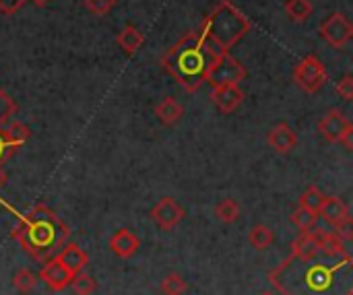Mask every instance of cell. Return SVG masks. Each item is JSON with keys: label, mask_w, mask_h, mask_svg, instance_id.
<instances>
[{"label": "cell", "mask_w": 353, "mask_h": 295, "mask_svg": "<svg viewBox=\"0 0 353 295\" xmlns=\"http://www.w3.org/2000/svg\"><path fill=\"white\" fill-rule=\"evenodd\" d=\"M68 225L46 205H35L12 232L21 248L39 263L50 261L68 240Z\"/></svg>", "instance_id": "6da1fadb"}, {"label": "cell", "mask_w": 353, "mask_h": 295, "mask_svg": "<svg viewBox=\"0 0 353 295\" xmlns=\"http://www.w3.org/2000/svg\"><path fill=\"white\" fill-rule=\"evenodd\" d=\"M252 23L248 17L236 8L230 0H221L213 6V10L205 17L203 27L199 31L201 45L209 58L230 52L248 31Z\"/></svg>", "instance_id": "7a4b0ae2"}, {"label": "cell", "mask_w": 353, "mask_h": 295, "mask_svg": "<svg viewBox=\"0 0 353 295\" xmlns=\"http://www.w3.org/2000/svg\"><path fill=\"white\" fill-rule=\"evenodd\" d=\"M209 56L205 54L201 45V35L196 31L184 33L172 48L165 50L161 56L163 70L180 83L188 93H194L205 83V70H207Z\"/></svg>", "instance_id": "3957f363"}, {"label": "cell", "mask_w": 353, "mask_h": 295, "mask_svg": "<svg viewBox=\"0 0 353 295\" xmlns=\"http://www.w3.org/2000/svg\"><path fill=\"white\" fill-rule=\"evenodd\" d=\"M296 261V258H294ZM302 267V277L298 281L275 283L288 295H339L335 289L337 275L352 271V254L345 256H316L314 261H296Z\"/></svg>", "instance_id": "277c9868"}, {"label": "cell", "mask_w": 353, "mask_h": 295, "mask_svg": "<svg viewBox=\"0 0 353 295\" xmlns=\"http://www.w3.org/2000/svg\"><path fill=\"white\" fill-rule=\"evenodd\" d=\"M244 79H246V66L238 58H234L230 52L209 58L207 70H205V83H209L211 87L240 85Z\"/></svg>", "instance_id": "5b68a950"}, {"label": "cell", "mask_w": 353, "mask_h": 295, "mask_svg": "<svg viewBox=\"0 0 353 295\" xmlns=\"http://www.w3.org/2000/svg\"><path fill=\"white\" fill-rule=\"evenodd\" d=\"M294 81L304 93H319L327 83V68L314 54L304 56L294 68Z\"/></svg>", "instance_id": "8992f818"}, {"label": "cell", "mask_w": 353, "mask_h": 295, "mask_svg": "<svg viewBox=\"0 0 353 295\" xmlns=\"http://www.w3.org/2000/svg\"><path fill=\"white\" fill-rule=\"evenodd\" d=\"M319 31H321L323 39H325L329 45L337 48V50L345 48L353 37L352 21H350L343 12H333V14H329V17L321 23Z\"/></svg>", "instance_id": "52a82bcc"}, {"label": "cell", "mask_w": 353, "mask_h": 295, "mask_svg": "<svg viewBox=\"0 0 353 295\" xmlns=\"http://www.w3.org/2000/svg\"><path fill=\"white\" fill-rule=\"evenodd\" d=\"M184 215H186V213H184L182 205H180L178 201L170 199V196L161 199V201L155 203V207L151 209V219H153L161 230H165V232L174 230V227L184 219Z\"/></svg>", "instance_id": "ba28073f"}, {"label": "cell", "mask_w": 353, "mask_h": 295, "mask_svg": "<svg viewBox=\"0 0 353 295\" xmlns=\"http://www.w3.org/2000/svg\"><path fill=\"white\" fill-rule=\"evenodd\" d=\"M39 279L48 285V289L64 292L70 285V281H72V273L56 256H52L50 261L43 263V267L39 271Z\"/></svg>", "instance_id": "9c48e42d"}, {"label": "cell", "mask_w": 353, "mask_h": 295, "mask_svg": "<svg viewBox=\"0 0 353 295\" xmlns=\"http://www.w3.org/2000/svg\"><path fill=\"white\" fill-rule=\"evenodd\" d=\"M211 101L221 114H232L242 105L244 91L240 89V85H219V87H213Z\"/></svg>", "instance_id": "30bf717a"}, {"label": "cell", "mask_w": 353, "mask_h": 295, "mask_svg": "<svg viewBox=\"0 0 353 295\" xmlns=\"http://www.w3.org/2000/svg\"><path fill=\"white\" fill-rule=\"evenodd\" d=\"M267 143H269V147L273 151L285 155V153H292L298 147V134L290 124L279 122L267 132Z\"/></svg>", "instance_id": "8fae6325"}, {"label": "cell", "mask_w": 353, "mask_h": 295, "mask_svg": "<svg viewBox=\"0 0 353 295\" xmlns=\"http://www.w3.org/2000/svg\"><path fill=\"white\" fill-rule=\"evenodd\" d=\"M353 124L343 116V112L339 110H331L327 112V116H323V120L319 122V130L321 134L329 141V143H339L341 136L352 128Z\"/></svg>", "instance_id": "7c38bea8"}, {"label": "cell", "mask_w": 353, "mask_h": 295, "mask_svg": "<svg viewBox=\"0 0 353 295\" xmlns=\"http://www.w3.org/2000/svg\"><path fill=\"white\" fill-rule=\"evenodd\" d=\"M321 256V240H319V227L312 232H302L292 242V258L296 261H314Z\"/></svg>", "instance_id": "4fadbf2b"}, {"label": "cell", "mask_w": 353, "mask_h": 295, "mask_svg": "<svg viewBox=\"0 0 353 295\" xmlns=\"http://www.w3.org/2000/svg\"><path fill=\"white\" fill-rule=\"evenodd\" d=\"M108 246L118 258H132L141 248V240L130 230H118L110 236Z\"/></svg>", "instance_id": "5bb4252c"}, {"label": "cell", "mask_w": 353, "mask_h": 295, "mask_svg": "<svg viewBox=\"0 0 353 295\" xmlns=\"http://www.w3.org/2000/svg\"><path fill=\"white\" fill-rule=\"evenodd\" d=\"M54 256H56L72 275L85 271V267H87V263H89V256L85 254V250H83L79 244H74V242H66Z\"/></svg>", "instance_id": "9a60e30c"}, {"label": "cell", "mask_w": 353, "mask_h": 295, "mask_svg": "<svg viewBox=\"0 0 353 295\" xmlns=\"http://www.w3.org/2000/svg\"><path fill=\"white\" fill-rule=\"evenodd\" d=\"M0 132H2V139H4L8 157L12 153H17V149L23 147L29 141V136H31V128L27 124H23V122H12L8 126H2Z\"/></svg>", "instance_id": "2e32d148"}, {"label": "cell", "mask_w": 353, "mask_h": 295, "mask_svg": "<svg viewBox=\"0 0 353 295\" xmlns=\"http://www.w3.org/2000/svg\"><path fill=\"white\" fill-rule=\"evenodd\" d=\"M155 116L159 118L161 124L165 126H174L182 120L184 116V108L176 97H163L157 105H155Z\"/></svg>", "instance_id": "e0dca14e"}, {"label": "cell", "mask_w": 353, "mask_h": 295, "mask_svg": "<svg viewBox=\"0 0 353 295\" xmlns=\"http://www.w3.org/2000/svg\"><path fill=\"white\" fill-rule=\"evenodd\" d=\"M116 43L120 45V50H124L126 54H134L143 43H145V35L141 29H137L134 25H126L120 29V33L116 35Z\"/></svg>", "instance_id": "ac0fdd59"}, {"label": "cell", "mask_w": 353, "mask_h": 295, "mask_svg": "<svg viewBox=\"0 0 353 295\" xmlns=\"http://www.w3.org/2000/svg\"><path fill=\"white\" fill-rule=\"evenodd\" d=\"M319 215H321L327 223L335 225L337 221H341L343 217L350 215V209H347V205H345L341 199H337V196H327L325 203H323V207H321V211H319Z\"/></svg>", "instance_id": "d6986e66"}, {"label": "cell", "mask_w": 353, "mask_h": 295, "mask_svg": "<svg viewBox=\"0 0 353 295\" xmlns=\"http://www.w3.org/2000/svg\"><path fill=\"white\" fill-rule=\"evenodd\" d=\"M319 240H321V254H325V256H345V254H350L345 242L341 238H337L333 232H327V230L319 227Z\"/></svg>", "instance_id": "ffe728a7"}, {"label": "cell", "mask_w": 353, "mask_h": 295, "mask_svg": "<svg viewBox=\"0 0 353 295\" xmlns=\"http://www.w3.org/2000/svg\"><path fill=\"white\" fill-rule=\"evenodd\" d=\"M275 242V234H273V230L269 227V225H265V223H259V225H254L250 232H248V244L254 248V250H267L271 244Z\"/></svg>", "instance_id": "44dd1931"}, {"label": "cell", "mask_w": 353, "mask_h": 295, "mask_svg": "<svg viewBox=\"0 0 353 295\" xmlns=\"http://www.w3.org/2000/svg\"><path fill=\"white\" fill-rule=\"evenodd\" d=\"M240 215H242V207L234 199H223L215 205V217L221 223H234L240 219Z\"/></svg>", "instance_id": "7402d4cb"}, {"label": "cell", "mask_w": 353, "mask_h": 295, "mask_svg": "<svg viewBox=\"0 0 353 295\" xmlns=\"http://www.w3.org/2000/svg\"><path fill=\"white\" fill-rule=\"evenodd\" d=\"M283 8H285V14L292 21H296V23H304L312 14V10H314L310 0H285Z\"/></svg>", "instance_id": "603a6c76"}, {"label": "cell", "mask_w": 353, "mask_h": 295, "mask_svg": "<svg viewBox=\"0 0 353 295\" xmlns=\"http://www.w3.org/2000/svg\"><path fill=\"white\" fill-rule=\"evenodd\" d=\"M35 285H37V275L31 269H19L12 275V287L17 289V294H31L35 289Z\"/></svg>", "instance_id": "cb8c5ba5"}, {"label": "cell", "mask_w": 353, "mask_h": 295, "mask_svg": "<svg viewBox=\"0 0 353 295\" xmlns=\"http://www.w3.org/2000/svg\"><path fill=\"white\" fill-rule=\"evenodd\" d=\"M159 292L163 295H184L188 292V283L180 273H170L161 279Z\"/></svg>", "instance_id": "d4e9b609"}, {"label": "cell", "mask_w": 353, "mask_h": 295, "mask_svg": "<svg viewBox=\"0 0 353 295\" xmlns=\"http://www.w3.org/2000/svg\"><path fill=\"white\" fill-rule=\"evenodd\" d=\"M325 199H327V194H325L321 188L310 186V188H306L304 194L300 196V207H302V209H308V211H312V213L319 215V211H321Z\"/></svg>", "instance_id": "484cf974"}, {"label": "cell", "mask_w": 353, "mask_h": 295, "mask_svg": "<svg viewBox=\"0 0 353 295\" xmlns=\"http://www.w3.org/2000/svg\"><path fill=\"white\" fill-rule=\"evenodd\" d=\"M292 223L300 230V232H312L314 227H319V215L308 211V209H302L298 207L294 213H292Z\"/></svg>", "instance_id": "4316f807"}, {"label": "cell", "mask_w": 353, "mask_h": 295, "mask_svg": "<svg viewBox=\"0 0 353 295\" xmlns=\"http://www.w3.org/2000/svg\"><path fill=\"white\" fill-rule=\"evenodd\" d=\"M68 287L72 289V294L74 295H91L97 289V281H95L89 273L81 271V273L72 275V281H70Z\"/></svg>", "instance_id": "83f0119b"}, {"label": "cell", "mask_w": 353, "mask_h": 295, "mask_svg": "<svg viewBox=\"0 0 353 295\" xmlns=\"http://www.w3.org/2000/svg\"><path fill=\"white\" fill-rule=\"evenodd\" d=\"M14 112H17L14 99L4 89H0V128L8 124V120L14 116Z\"/></svg>", "instance_id": "f1b7e54d"}, {"label": "cell", "mask_w": 353, "mask_h": 295, "mask_svg": "<svg viewBox=\"0 0 353 295\" xmlns=\"http://www.w3.org/2000/svg\"><path fill=\"white\" fill-rule=\"evenodd\" d=\"M333 227H335V232H333V234H335L337 238H341V240H343L345 244H347V242H352V240H353L352 215L343 217V219H341V221H337V223H335Z\"/></svg>", "instance_id": "f546056e"}, {"label": "cell", "mask_w": 353, "mask_h": 295, "mask_svg": "<svg viewBox=\"0 0 353 295\" xmlns=\"http://www.w3.org/2000/svg\"><path fill=\"white\" fill-rule=\"evenodd\" d=\"M114 6H116V0H85V8L97 17L108 14Z\"/></svg>", "instance_id": "4dcf8cb0"}, {"label": "cell", "mask_w": 353, "mask_h": 295, "mask_svg": "<svg viewBox=\"0 0 353 295\" xmlns=\"http://www.w3.org/2000/svg\"><path fill=\"white\" fill-rule=\"evenodd\" d=\"M335 93L345 99V101H352L353 99V77L352 74H345L343 79H339L335 83Z\"/></svg>", "instance_id": "1f68e13d"}, {"label": "cell", "mask_w": 353, "mask_h": 295, "mask_svg": "<svg viewBox=\"0 0 353 295\" xmlns=\"http://www.w3.org/2000/svg\"><path fill=\"white\" fill-rule=\"evenodd\" d=\"M25 2L27 0H0V12L6 14V17H10V14L19 12Z\"/></svg>", "instance_id": "d6a6232c"}, {"label": "cell", "mask_w": 353, "mask_h": 295, "mask_svg": "<svg viewBox=\"0 0 353 295\" xmlns=\"http://www.w3.org/2000/svg\"><path fill=\"white\" fill-rule=\"evenodd\" d=\"M339 143H341V145H343L347 151H352L353 149V126L350 128V130H347V132H345V134H343V136H341V141H339Z\"/></svg>", "instance_id": "836d02e7"}, {"label": "cell", "mask_w": 353, "mask_h": 295, "mask_svg": "<svg viewBox=\"0 0 353 295\" xmlns=\"http://www.w3.org/2000/svg\"><path fill=\"white\" fill-rule=\"evenodd\" d=\"M2 159H8V153H6V145H4V139H2V132H0V161Z\"/></svg>", "instance_id": "e575fe53"}, {"label": "cell", "mask_w": 353, "mask_h": 295, "mask_svg": "<svg viewBox=\"0 0 353 295\" xmlns=\"http://www.w3.org/2000/svg\"><path fill=\"white\" fill-rule=\"evenodd\" d=\"M6 180H8V176H6V172L2 170V165H0V188L6 184Z\"/></svg>", "instance_id": "d590c367"}, {"label": "cell", "mask_w": 353, "mask_h": 295, "mask_svg": "<svg viewBox=\"0 0 353 295\" xmlns=\"http://www.w3.org/2000/svg\"><path fill=\"white\" fill-rule=\"evenodd\" d=\"M31 2H33L35 6H39V8H41V6H48V4H50V0H31Z\"/></svg>", "instance_id": "8d00e7d4"}, {"label": "cell", "mask_w": 353, "mask_h": 295, "mask_svg": "<svg viewBox=\"0 0 353 295\" xmlns=\"http://www.w3.org/2000/svg\"><path fill=\"white\" fill-rule=\"evenodd\" d=\"M263 295H271V294H263Z\"/></svg>", "instance_id": "74e56055"}]
</instances>
